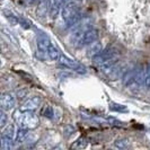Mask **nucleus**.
<instances>
[{"instance_id": "nucleus-16", "label": "nucleus", "mask_w": 150, "mask_h": 150, "mask_svg": "<svg viewBox=\"0 0 150 150\" xmlns=\"http://www.w3.org/2000/svg\"><path fill=\"white\" fill-rule=\"evenodd\" d=\"M108 108L111 111H113V112H117V113H127L129 111L128 107L125 105H122V104H119V103H114V102L110 103Z\"/></svg>"}, {"instance_id": "nucleus-24", "label": "nucleus", "mask_w": 150, "mask_h": 150, "mask_svg": "<svg viewBox=\"0 0 150 150\" xmlns=\"http://www.w3.org/2000/svg\"><path fill=\"white\" fill-rule=\"evenodd\" d=\"M67 1L68 0H53L52 5H54V6H57V7H59V8H62L63 5L67 4Z\"/></svg>"}, {"instance_id": "nucleus-10", "label": "nucleus", "mask_w": 150, "mask_h": 150, "mask_svg": "<svg viewBox=\"0 0 150 150\" xmlns=\"http://www.w3.org/2000/svg\"><path fill=\"white\" fill-rule=\"evenodd\" d=\"M138 72H139V69H131V70L127 71L124 75L122 76V83L125 87H129L131 85H134Z\"/></svg>"}, {"instance_id": "nucleus-19", "label": "nucleus", "mask_w": 150, "mask_h": 150, "mask_svg": "<svg viewBox=\"0 0 150 150\" xmlns=\"http://www.w3.org/2000/svg\"><path fill=\"white\" fill-rule=\"evenodd\" d=\"M143 85L146 87V89L150 90V63L146 66L144 70V79H143Z\"/></svg>"}, {"instance_id": "nucleus-1", "label": "nucleus", "mask_w": 150, "mask_h": 150, "mask_svg": "<svg viewBox=\"0 0 150 150\" xmlns=\"http://www.w3.org/2000/svg\"><path fill=\"white\" fill-rule=\"evenodd\" d=\"M13 119L15 122L23 128L28 130H34L40 124V119L36 114H34L33 111H24V110H16L13 114Z\"/></svg>"}, {"instance_id": "nucleus-15", "label": "nucleus", "mask_w": 150, "mask_h": 150, "mask_svg": "<svg viewBox=\"0 0 150 150\" xmlns=\"http://www.w3.org/2000/svg\"><path fill=\"white\" fill-rule=\"evenodd\" d=\"M14 143H15L14 139L1 134V149L2 150H11L14 147Z\"/></svg>"}, {"instance_id": "nucleus-5", "label": "nucleus", "mask_w": 150, "mask_h": 150, "mask_svg": "<svg viewBox=\"0 0 150 150\" xmlns=\"http://www.w3.org/2000/svg\"><path fill=\"white\" fill-rule=\"evenodd\" d=\"M59 61H60V63L62 66L69 68V69L74 70L76 72H78V74H85L86 72V69H85V67L81 63H79L78 61H76L75 59H71V58H69L67 55L62 54Z\"/></svg>"}, {"instance_id": "nucleus-2", "label": "nucleus", "mask_w": 150, "mask_h": 150, "mask_svg": "<svg viewBox=\"0 0 150 150\" xmlns=\"http://www.w3.org/2000/svg\"><path fill=\"white\" fill-rule=\"evenodd\" d=\"M79 11H80V7L76 1H68L61 8V17L68 24V27L72 28L80 21Z\"/></svg>"}, {"instance_id": "nucleus-6", "label": "nucleus", "mask_w": 150, "mask_h": 150, "mask_svg": "<svg viewBox=\"0 0 150 150\" xmlns=\"http://www.w3.org/2000/svg\"><path fill=\"white\" fill-rule=\"evenodd\" d=\"M51 44L49 38L45 34H40L38 38V42H36V47H38V57L43 59L45 55H47V51H49V46Z\"/></svg>"}, {"instance_id": "nucleus-22", "label": "nucleus", "mask_w": 150, "mask_h": 150, "mask_svg": "<svg viewBox=\"0 0 150 150\" xmlns=\"http://www.w3.org/2000/svg\"><path fill=\"white\" fill-rule=\"evenodd\" d=\"M7 124V114L6 111L1 108V112H0V128L4 129Z\"/></svg>"}, {"instance_id": "nucleus-13", "label": "nucleus", "mask_w": 150, "mask_h": 150, "mask_svg": "<svg viewBox=\"0 0 150 150\" xmlns=\"http://www.w3.org/2000/svg\"><path fill=\"white\" fill-rule=\"evenodd\" d=\"M61 55H62V54H61L60 50H59L55 45L50 44L49 51H47V57H49V59L52 61H58V60H60Z\"/></svg>"}, {"instance_id": "nucleus-25", "label": "nucleus", "mask_w": 150, "mask_h": 150, "mask_svg": "<svg viewBox=\"0 0 150 150\" xmlns=\"http://www.w3.org/2000/svg\"><path fill=\"white\" fill-rule=\"evenodd\" d=\"M19 25H21V26H23L25 30H27V28H30V23L27 22L26 19H24V18H19Z\"/></svg>"}, {"instance_id": "nucleus-12", "label": "nucleus", "mask_w": 150, "mask_h": 150, "mask_svg": "<svg viewBox=\"0 0 150 150\" xmlns=\"http://www.w3.org/2000/svg\"><path fill=\"white\" fill-rule=\"evenodd\" d=\"M102 50H103L102 43L95 41V42H93L91 44H89V47H88V50H87V57L94 59L96 55H98L99 53L102 52Z\"/></svg>"}, {"instance_id": "nucleus-8", "label": "nucleus", "mask_w": 150, "mask_h": 150, "mask_svg": "<svg viewBox=\"0 0 150 150\" xmlns=\"http://www.w3.org/2000/svg\"><path fill=\"white\" fill-rule=\"evenodd\" d=\"M41 103H42V99L40 96H33V97L26 98L21 106V108L24 111H35L41 105Z\"/></svg>"}, {"instance_id": "nucleus-3", "label": "nucleus", "mask_w": 150, "mask_h": 150, "mask_svg": "<svg viewBox=\"0 0 150 150\" xmlns=\"http://www.w3.org/2000/svg\"><path fill=\"white\" fill-rule=\"evenodd\" d=\"M117 59V51L112 46L106 47L105 50H102V52L94 58V62L98 68H100L103 71L106 70L107 68L116 63Z\"/></svg>"}, {"instance_id": "nucleus-9", "label": "nucleus", "mask_w": 150, "mask_h": 150, "mask_svg": "<svg viewBox=\"0 0 150 150\" xmlns=\"http://www.w3.org/2000/svg\"><path fill=\"white\" fill-rule=\"evenodd\" d=\"M105 76L108 78V79H117L120 78L121 76H123V67L121 64H117V63H114L113 66H111L110 68H107L106 70L103 71Z\"/></svg>"}, {"instance_id": "nucleus-20", "label": "nucleus", "mask_w": 150, "mask_h": 150, "mask_svg": "<svg viewBox=\"0 0 150 150\" xmlns=\"http://www.w3.org/2000/svg\"><path fill=\"white\" fill-rule=\"evenodd\" d=\"M5 16L8 19V22L10 23L11 25H16V24H19V18L16 15H14L13 13L10 11H5Z\"/></svg>"}, {"instance_id": "nucleus-7", "label": "nucleus", "mask_w": 150, "mask_h": 150, "mask_svg": "<svg viewBox=\"0 0 150 150\" xmlns=\"http://www.w3.org/2000/svg\"><path fill=\"white\" fill-rule=\"evenodd\" d=\"M0 104H1V108L5 110L6 112L11 111L16 105V97L14 94L9 93V91H5L1 94V98H0Z\"/></svg>"}, {"instance_id": "nucleus-11", "label": "nucleus", "mask_w": 150, "mask_h": 150, "mask_svg": "<svg viewBox=\"0 0 150 150\" xmlns=\"http://www.w3.org/2000/svg\"><path fill=\"white\" fill-rule=\"evenodd\" d=\"M51 0H41L36 7V14L40 17H45L51 9Z\"/></svg>"}, {"instance_id": "nucleus-23", "label": "nucleus", "mask_w": 150, "mask_h": 150, "mask_svg": "<svg viewBox=\"0 0 150 150\" xmlns=\"http://www.w3.org/2000/svg\"><path fill=\"white\" fill-rule=\"evenodd\" d=\"M43 115L49 117V119H52L53 115H54V111L51 106H46L44 110H43Z\"/></svg>"}, {"instance_id": "nucleus-21", "label": "nucleus", "mask_w": 150, "mask_h": 150, "mask_svg": "<svg viewBox=\"0 0 150 150\" xmlns=\"http://www.w3.org/2000/svg\"><path fill=\"white\" fill-rule=\"evenodd\" d=\"M87 144H88V141H87V139L86 138H79L77 141H76L74 144H72V147L74 148H78V149H80V148H86L87 147Z\"/></svg>"}, {"instance_id": "nucleus-14", "label": "nucleus", "mask_w": 150, "mask_h": 150, "mask_svg": "<svg viewBox=\"0 0 150 150\" xmlns=\"http://www.w3.org/2000/svg\"><path fill=\"white\" fill-rule=\"evenodd\" d=\"M28 135V129L23 128V127H19L18 130L16 131V135H15V142L16 143H22L26 140Z\"/></svg>"}, {"instance_id": "nucleus-4", "label": "nucleus", "mask_w": 150, "mask_h": 150, "mask_svg": "<svg viewBox=\"0 0 150 150\" xmlns=\"http://www.w3.org/2000/svg\"><path fill=\"white\" fill-rule=\"evenodd\" d=\"M98 36H99V33H98V30L96 28H88L83 32V34L78 38L77 40V45L78 46H85V45H89L91 44L93 42L97 41Z\"/></svg>"}, {"instance_id": "nucleus-17", "label": "nucleus", "mask_w": 150, "mask_h": 150, "mask_svg": "<svg viewBox=\"0 0 150 150\" xmlns=\"http://www.w3.org/2000/svg\"><path fill=\"white\" fill-rule=\"evenodd\" d=\"M2 135H6L8 138H11L15 140V135H16V130L15 127L13 124H8L5 128L2 129Z\"/></svg>"}, {"instance_id": "nucleus-18", "label": "nucleus", "mask_w": 150, "mask_h": 150, "mask_svg": "<svg viewBox=\"0 0 150 150\" xmlns=\"http://www.w3.org/2000/svg\"><path fill=\"white\" fill-rule=\"evenodd\" d=\"M114 147H116L117 149H127L130 147V141L127 138H121V139H116L114 141Z\"/></svg>"}, {"instance_id": "nucleus-26", "label": "nucleus", "mask_w": 150, "mask_h": 150, "mask_svg": "<svg viewBox=\"0 0 150 150\" xmlns=\"http://www.w3.org/2000/svg\"><path fill=\"white\" fill-rule=\"evenodd\" d=\"M40 1H41V0H35V2H40Z\"/></svg>"}]
</instances>
